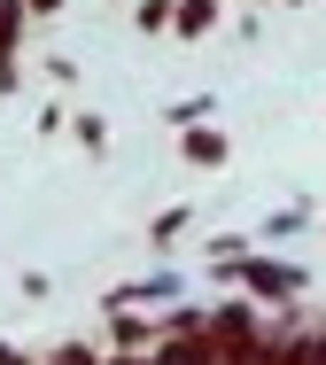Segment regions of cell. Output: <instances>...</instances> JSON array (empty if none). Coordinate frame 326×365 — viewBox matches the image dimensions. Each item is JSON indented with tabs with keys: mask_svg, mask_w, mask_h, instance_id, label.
Returning a JSON list of instances; mask_svg holds the SVG:
<instances>
[{
	"mask_svg": "<svg viewBox=\"0 0 326 365\" xmlns=\"http://www.w3.org/2000/svg\"><path fill=\"white\" fill-rule=\"evenodd\" d=\"M70 140L85 155H109V117H70Z\"/></svg>",
	"mask_w": 326,
	"mask_h": 365,
	"instance_id": "obj_10",
	"label": "cell"
},
{
	"mask_svg": "<svg viewBox=\"0 0 326 365\" xmlns=\"http://www.w3.org/2000/svg\"><path fill=\"white\" fill-rule=\"evenodd\" d=\"M226 24V0H171V39H210Z\"/></svg>",
	"mask_w": 326,
	"mask_h": 365,
	"instance_id": "obj_5",
	"label": "cell"
},
{
	"mask_svg": "<svg viewBox=\"0 0 326 365\" xmlns=\"http://www.w3.org/2000/svg\"><path fill=\"white\" fill-rule=\"evenodd\" d=\"M23 31H31L23 0H0V47H23Z\"/></svg>",
	"mask_w": 326,
	"mask_h": 365,
	"instance_id": "obj_12",
	"label": "cell"
},
{
	"mask_svg": "<svg viewBox=\"0 0 326 365\" xmlns=\"http://www.w3.org/2000/svg\"><path fill=\"white\" fill-rule=\"evenodd\" d=\"M63 8H70V0H23V16H31V24H47V16H63Z\"/></svg>",
	"mask_w": 326,
	"mask_h": 365,
	"instance_id": "obj_17",
	"label": "cell"
},
{
	"mask_svg": "<svg viewBox=\"0 0 326 365\" xmlns=\"http://www.w3.org/2000/svg\"><path fill=\"white\" fill-rule=\"evenodd\" d=\"M31 133H39V140H55V133H70V109H63V101H39V125H31Z\"/></svg>",
	"mask_w": 326,
	"mask_h": 365,
	"instance_id": "obj_14",
	"label": "cell"
},
{
	"mask_svg": "<svg viewBox=\"0 0 326 365\" xmlns=\"http://www.w3.org/2000/svg\"><path fill=\"white\" fill-rule=\"evenodd\" d=\"M109 342H117V350H156V319H140V311H109Z\"/></svg>",
	"mask_w": 326,
	"mask_h": 365,
	"instance_id": "obj_7",
	"label": "cell"
},
{
	"mask_svg": "<svg viewBox=\"0 0 326 365\" xmlns=\"http://www.w3.org/2000/svg\"><path fill=\"white\" fill-rule=\"evenodd\" d=\"M101 365H156L148 350H117V358H101Z\"/></svg>",
	"mask_w": 326,
	"mask_h": 365,
	"instance_id": "obj_19",
	"label": "cell"
},
{
	"mask_svg": "<svg viewBox=\"0 0 326 365\" xmlns=\"http://www.w3.org/2000/svg\"><path fill=\"white\" fill-rule=\"evenodd\" d=\"M179 155H186L194 171H226V163H233V140H226V125H186V133H179Z\"/></svg>",
	"mask_w": 326,
	"mask_h": 365,
	"instance_id": "obj_4",
	"label": "cell"
},
{
	"mask_svg": "<svg viewBox=\"0 0 326 365\" xmlns=\"http://www.w3.org/2000/svg\"><path fill=\"white\" fill-rule=\"evenodd\" d=\"M132 31H148V39L171 31V0H140V8H132Z\"/></svg>",
	"mask_w": 326,
	"mask_h": 365,
	"instance_id": "obj_13",
	"label": "cell"
},
{
	"mask_svg": "<svg viewBox=\"0 0 326 365\" xmlns=\"http://www.w3.org/2000/svg\"><path fill=\"white\" fill-rule=\"evenodd\" d=\"M319 233H326V218H319Z\"/></svg>",
	"mask_w": 326,
	"mask_h": 365,
	"instance_id": "obj_21",
	"label": "cell"
},
{
	"mask_svg": "<svg viewBox=\"0 0 326 365\" xmlns=\"http://www.w3.org/2000/svg\"><path fill=\"white\" fill-rule=\"evenodd\" d=\"M16 55H23V47H0V93H16V86H23V63H16Z\"/></svg>",
	"mask_w": 326,
	"mask_h": 365,
	"instance_id": "obj_16",
	"label": "cell"
},
{
	"mask_svg": "<svg viewBox=\"0 0 326 365\" xmlns=\"http://www.w3.org/2000/svg\"><path fill=\"white\" fill-rule=\"evenodd\" d=\"M288 8H311V0H288Z\"/></svg>",
	"mask_w": 326,
	"mask_h": 365,
	"instance_id": "obj_20",
	"label": "cell"
},
{
	"mask_svg": "<svg viewBox=\"0 0 326 365\" xmlns=\"http://www.w3.org/2000/svg\"><path fill=\"white\" fill-rule=\"evenodd\" d=\"M272 319H264V303H248V295H218V303H202V334L218 342V350H241L256 342Z\"/></svg>",
	"mask_w": 326,
	"mask_h": 365,
	"instance_id": "obj_2",
	"label": "cell"
},
{
	"mask_svg": "<svg viewBox=\"0 0 326 365\" xmlns=\"http://www.w3.org/2000/svg\"><path fill=\"white\" fill-rule=\"evenodd\" d=\"M47 365H101V350H93V342H63Z\"/></svg>",
	"mask_w": 326,
	"mask_h": 365,
	"instance_id": "obj_15",
	"label": "cell"
},
{
	"mask_svg": "<svg viewBox=\"0 0 326 365\" xmlns=\"http://www.w3.org/2000/svg\"><path fill=\"white\" fill-rule=\"evenodd\" d=\"M186 225H194V210H186V202H179V210H163V218L148 225V241H156V249H171V241H179V233H186Z\"/></svg>",
	"mask_w": 326,
	"mask_h": 365,
	"instance_id": "obj_11",
	"label": "cell"
},
{
	"mask_svg": "<svg viewBox=\"0 0 326 365\" xmlns=\"http://www.w3.org/2000/svg\"><path fill=\"white\" fill-rule=\"evenodd\" d=\"M186 295V280L179 272H148V280H125V288L101 295V311H132V303H179Z\"/></svg>",
	"mask_w": 326,
	"mask_h": 365,
	"instance_id": "obj_3",
	"label": "cell"
},
{
	"mask_svg": "<svg viewBox=\"0 0 326 365\" xmlns=\"http://www.w3.org/2000/svg\"><path fill=\"white\" fill-rule=\"evenodd\" d=\"M319 218V210H311V202H280V210H272V218L256 225V233H264V241H288V233H303V225Z\"/></svg>",
	"mask_w": 326,
	"mask_h": 365,
	"instance_id": "obj_8",
	"label": "cell"
},
{
	"mask_svg": "<svg viewBox=\"0 0 326 365\" xmlns=\"http://www.w3.org/2000/svg\"><path fill=\"white\" fill-rule=\"evenodd\" d=\"M0 365H39L31 350H16V342H0Z\"/></svg>",
	"mask_w": 326,
	"mask_h": 365,
	"instance_id": "obj_18",
	"label": "cell"
},
{
	"mask_svg": "<svg viewBox=\"0 0 326 365\" xmlns=\"http://www.w3.org/2000/svg\"><path fill=\"white\" fill-rule=\"evenodd\" d=\"M218 280H233L248 303H264V311H288V303H303L311 295V272L303 264H288V257H264V249H248L241 264H218Z\"/></svg>",
	"mask_w": 326,
	"mask_h": 365,
	"instance_id": "obj_1",
	"label": "cell"
},
{
	"mask_svg": "<svg viewBox=\"0 0 326 365\" xmlns=\"http://www.w3.org/2000/svg\"><path fill=\"white\" fill-rule=\"evenodd\" d=\"M148 358H156V365H226V350H218L210 334H163Z\"/></svg>",
	"mask_w": 326,
	"mask_h": 365,
	"instance_id": "obj_6",
	"label": "cell"
},
{
	"mask_svg": "<svg viewBox=\"0 0 326 365\" xmlns=\"http://www.w3.org/2000/svg\"><path fill=\"white\" fill-rule=\"evenodd\" d=\"M210 109H218V93H186V101H171V109H163V125H179V133H186V125H202Z\"/></svg>",
	"mask_w": 326,
	"mask_h": 365,
	"instance_id": "obj_9",
	"label": "cell"
}]
</instances>
